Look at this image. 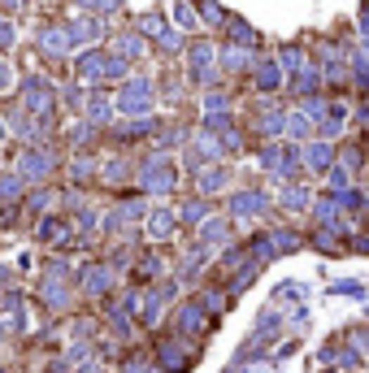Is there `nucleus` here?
I'll return each mask as SVG.
<instances>
[{"mask_svg": "<svg viewBox=\"0 0 369 373\" xmlns=\"http://www.w3.org/2000/svg\"><path fill=\"white\" fill-rule=\"evenodd\" d=\"M209 330V317L200 304H183L179 308V334H205Z\"/></svg>", "mask_w": 369, "mask_h": 373, "instance_id": "nucleus-1", "label": "nucleus"}, {"mask_svg": "<svg viewBox=\"0 0 369 373\" xmlns=\"http://www.w3.org/2000/svg\"><path fill=\"white\" fill-rule=\"evenodd\" d=\"M183 217H187V221H200V217H205V204H187Z\"/></svg>", "mask_w": 369, "mask_h": 373, "instance_id": "nucleus-7", "label": "nucleus"}, {"mask_svg": "<svg viewBox=\"0 0 369 373\" xmlns=\"http://www.w3.org/2000/svg\"><path fill=\"white\" fill-rule=\"evenodd\" d=\"M257 209H265V195H257V191L235 195V213H257Z\"/></svg>", "mask_w": 369, "mask_h": 373, "instance_id": "nucleus-4", "label": "nucleus"}, {"mask_svg": "<svg viewBox=\"0 0 369 373\" xmlns=\"http://www.w3.org/2000/svg\"><path fill=\"white\" fill-rule=\"evenodd\" d=\"M83 287H87L91 295H101V291H109V269H101V265H91V269H83Z\"/></svg>", "mask_w": 369, "mask_h": 373, "instance_id": "nucleus-3", "label": "nucleus"}, {"mask_svg": "<svg viewBox=\"0 0 369 373\" xmlns=\"http://www.w3.org/2000/svg\"><path fill=\"white\" fill-rule=\"evenodd\" d=\"M122 373H157V365H148V356H127L122 360Z\"/></svg>", "mask_w": 369, "mask_h": 373, "instance_id": "nucleus-5", "label": "nucleus"}, {"mask_svg": "<svg viewBox=\"0 0 369 373\" xmlns=\"http://www.w3.org/2000/svg\"><path fill=\"white\" fill-rule=\"evenodd\" d=\"M187 360H191V347H183V343H165V347H161V365H165L169 373H183Z\"/></svg>", "mask_w": 369, "mask_h": 373, "instance_id": "nucleus-2", "label": "nucleus"}, {"mask_svg": "<svg viewBox=\"0 0 369 373\" xmlns=\"http://www.w3.org/2000/svg\"><path fill=\"white\" fill-rule=\"evenodd\" d=\"M169 226H174V221H169V213H153V221H148V230H153L157 239H165V235H169Z\"/></svg>", "mask_w": 369, "mask_h": 373, "instance_id": "nucleus-6", "label": "nucleus"}]
</instances>
